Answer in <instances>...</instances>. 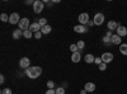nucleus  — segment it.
<instances>
[{"instance_id": "obj_1", "label": "nucleus", "mask_w": 127, "mask_h": 94, "mask_svg": "<svg viewBox=\"0 0 127 94\" xmlns=\"http://www.w3.org/2000/svg\"><path fill=\"white\" fill-rule=\"evenodd\" d=\"M42 74V69L39 66H31L26 70V75L29 79H37Z\"/></svg>"}, {"instance_id": "obj_2", "label": "nucleus", "mask_w": 127, "mask_h": 94, "mask_svg": "<svg viewBox=\"0 0 127 94\" xmlns=\"http://www.w3.org/2000/svg\"><path fill=\"white\" fill-rule=\"evenodd\" d=\"M18 27H19V29H22V31L29 29V27H31L29 19L28 18H22V19H20V22H19V24H18Z\"/></svg>"}, {"instance_id": "obj_3", "label": "nucleus", "mask_w": 127, "mask_h": 94, "mask_svg": "<svg viewBox=\"0 0 127 94\" xmlns=\"http://www.w3.org/2000/svg\"><path fill=\"white\" fill-rule=\"evenodd\" d=\"M43 6H45V3H43V1H41V0H36L34 4H33V10H34V13H37V14L42 13Z\"/></svg>"}, {"instance_id": "obj_4", "label": "nucleus", "mask_w": 127, "mask_h": 94, "mask_svg": "<svg viewBox=\"0 0 127 94\" xmlns=\"http://www.w3.org/2000/svg\"><path fill=\"white\" fill-rule=\"evenodd\" d=\"M93 22H94L95 26H102L104 23V14L97 13V14L94 15V18H93Z\"/></svg>"}, {"instance_id": "obj_5", "label": "nucleus", "mask_w": 127, "mask_h": 94, "mask_svg": "<svg viewBox=\"0 0 127 94\" xmlns=\"http://www.w3.org/2000/svg\"><path fill=\"white\" fill-rule=\"evenodd\" d=\"M100 57H102V61L104 62V64H109V62L113 61V57H114V56H113L112 52H104Z\"/></svg>"}, {"instance_id": "obj_6", "label": "nucleus", "mask_w": 127, "mask_h": 94, "mask_svg": "<svg viewBox=\"0 0 127 94\" xmlns=\"http://www.w3.org/2000/svg\"><path fill=\"white\" fill-rule=\"evenodd\" d=\"M20 19H22V18L19 17L18 13H12V14L9 15V23L10 24H19Z\"/></svg>"}, {"instance_id": "obj_7", "label": "nucleus", "mask_w": 127, "mask_h": 94, "mask_svg": "<svg viewBox=\"0 0 127 94\" xmlns=\"http://www.w3.org/2000/svg\"><path fill=\"white\" fill-rule=\"evenodd\" d=\"M78 20H79V23H80L81 26L88 24V22L90 20V19H89V14H88V13H81V14H79Z\"/></svg>"}, {"instance_id": "obj_8", "label": "nucleus", "mask_w": 127, "mask_h": 94, "mask_svg": "<svg viewBox=\"0 0 127 94\" xmlns=\"http://www.w3.org/2000/svg\"><path fill=\"white\" fill-rule=\"evenodd\" d=\"M29 64H31V60L28 57H22V59H20V61H19V66L22 67V69H26V70L28 67H31Z\"/></svg>"}, {"instance_id": "obj_9", "label": "nucleus", "mask_w": 127, "mask_h": 94, "mask_svg": "<svg viewBox=\"0 0 127 94\" xmlns=\"http://www.w3.org/2000/svg\"><path fill=\"white\" fill-rule=\"evenodd\" d=\"M111 43L112 45H122V37H120L117 33H116V34H113L112 36V38H111Z\"/></svg>"}, {"instance_id": "obj_10", "label": "nucleus", "mask_w": 127, "mask_h": 94, "mask_svg": "<svg viewBox=\"0 0 127 94\" xmlns=\"http://www.w3.org/2000/svg\"><path fill=\"white\" fill-rule=\"evenodd\" d=\"M116 32H117V34L120 37H125V36H127V28L125 26H118V28H117Z\"/></svg>"}, {"instance_id": "obj_11", "label": "nucleus", "mask_w": 127, "mask_h": 94, "mask_svg": "<svg viewBox=\"0 0 127 94\" xmlns=\"http://www.w3.org/2000/svg\"><path fill=\"white\" fill-rule=\"evenodd\" d=\"M118 23L116 22V20H109V22L107 23V27H108V31H117L118 28Z\"/></svg>"}, {"instance_id": "obj_12", "label": "nucleus", "mask_w": 127, "mask_h": 94, "mask_svg": "<svg viewBox=\"0 0 127 94\" xmlns=\"http://www.w3.org/2000/svg\"><path fill=\"white\" fill-rule=\"evenodd\" d=\"M84 89L87 90V93L89 92V93H93L94 90H95V84L94 83H92V81H88L85 85H84Z\"/></svg>"}, {"instance_id": "obj_13", "label": "nucleus", "mask_w": 127, "mask_h": 94, "mask_svg": "<svg viewBox=\"0 0 127 94\" xmlns=\"http://www.w3.org/2000/svg\"><path fill=\"white\" fill-rule=\"evenodd\" d=\"M41 29H42V27L38 24V22L32 23V24H31V27H29V31H32L33 33H37V32H39Z\"/></svg>"}, {"instance_id": "obj_14", "label": "nucleus", "mask_w": 127, "mask_h": 94, "mask_svg": "<svg viewBox=\"0 0 127 94\" xmlns=\"http://www.w3.org/2000/svg\"><path fill=\"white\" fill-rule=\"evenodd\" d=\"M74 31H75L76 33H80V34H81V33H85L88 29H87V27H85V26L78 24V26H75V27H74Z\"/></svg>"}, {"instance_id": "obj_15", "label": "nucleus", "mask_w": 127, "mask_h": 94, "mask_svg": "<svg viewBox=\"0 0 127 94\" xmlns=\"http://www.w3.org/2000/svg\"><path fill=\"white\" fill-rule=\"evenodd\" d=\"M80 60H81L80 51H78V52H74V54L71 55V61H72V62H79Z\"/></svg>"}, {"instance_id": "obj_16", "label": "nucleus", "mask_w": 127, "mask_h": 94, "mask_svg": "<svg viewBox=\"0 0 127 94\" xmlns=\"http://www.w3.org/2000/svg\"><path fill=\"white\" fill-rule=\"evenodd\" d=\"M22 36H23V31L22 29H15L13 32V38L14 39H19Z\"/></svg>"}, {"instance_id": "obj_17", "label": "nucleus", "mask_w": 127, "mask_h": 94, "mask_svg": "<svg viewBox=\"0 0 127 94\" xmlns=\"http://www.w3.org/2000/svg\"><path fill=\"white\" fill-rule=\"evenodd\" d=\"M84 60H85L87 64H93L94 60H95V57H94L92 54H87V55H85V57H84Z\"/></svg>"}, {"instance_id": "obj_18", "label": "nucleus", "mask_w": 127, "mask_h": 94, "mask_svg": "<svg viewBox=\"0 0 127 94\" xmlns=\"http://www.w3.org/2000/svg\"><path fill=\"white\" fill-rule=\"evenodd\" d=\"M51 26H45V27H42V29H41V32H42V34H48V33H51Z\"/></svg>"}, {"instance_id": "obj_19", "label": "nucleus", "mask_w": 127, "mask_h": 94, "mask_svg": "<svg viewBox=\"0 0 127 94\" xmlns=\"http://www.w3.org/2000/svg\"><path fill=\"white\" fill-rule=\"evenodd\" d=\"M23 37H24V38H27V39H29V38L33 37V32H32V31H29V29L23 31Z\"/></svg>"}, {"instance_id": "obj_20", "label": "nucleus", "mask_w": 127, "mask_h": 94, "mask_svg": "<svg viewBox=\"0 0 127 94\" xmlns=\"http://www.w3.org/2000/svg\"><path fill=\"white\" fill-rule=\"evenodd\" d=\"M120 52H121L122 55L127 56V43H122V45L120 46Z\"/></svg>"}, {"instance_id": "obj_21", "label": "nucleus", "mask_w": 127, "mask_h": 94, "mask_svg": "<svg viewBox=\"0 0 127 94\" xmlns=\"http://www.w3.org/2000/svg\"><path fill=\"white\" fill-rule=\"evenodd\" d=\"M38 24H39L41 27L47 26V19H46V18H41V19H38Z\"/></svg>"}, {"instance_id": "obj_22", "label": "nucleus", "mask_w": 127, "mask_h": 94, "mask_svg": "<svg viewBox=\"0 0 127 94\" xmlns=\"http://www.w3.org/2000/svg\"><path fill=\"white\" fill-rule=\"evenodd\" d=\"M55 90H56V94H65V88L64 87H59Z\"/></svg>"}, {"instance_id": "obj_23", "label": "nucleus", "mask_w": 127, "mask_h": 94, "mask_svg": "<svg viewBox=\"0 0 127 94\" xmlns=\"http://www.w3.org/2000/svg\"><path fill=\"white\" fill-rule=\"evenodd\" d=\"M0 20H1V22H8V20H9V17H8V14L3 13L1 15H0Z\"/></svg>"}, {"instance_id": "obj_24", "label": "nucleus", "mask_w": 127, "mask_h": 94, "mask_svg": "<svg viewBox=\"0 0 127 94\" xmlns=\"http://www.w3.org/2000/svg\"><path fill=\"white\" fill-rule=\"evenodd\" d=\"M76 46H78L79 50H83L84 47H85V42H84V41H79V42L76 43Z\"/></svg>"}, {"instance_id": "obj_25", "label": "nucleus", "mask_w": 127, "mask_h": 94, "mask_svg": "<svg viewBox=\"0 0 127 94\" xmlns=\"http://www.w3.org/2000/svg\"><path fill=\"white\" fill-rule=\"evenodd\" d=\"M47 88H48V89H54V88H55V81L48 80V81H47Z\"/></svg>"}, {"instance_id": "obj_26", "label": "nucleus", "mask_w": 127, "mask_h": 94, "mask_svg": "<svg viewBox=\"0 0 127 94\" xmlns=\"http://www.w3.org/2000/svg\"><path fill=\"white\" fill-rule=\"evenodd\" d=\"M102 41L104 42V45H109V43H111V37H107V36H104Z\"/></svg>"}, {"instance_id": "obj_27", "label": "nucleus", "mask_w": 127, "mask_h": 94, "mask_svg": "<svg viewBox=\"0 0 127 94\" xmlns=\"http://www.w3.org/2000/svg\"><path fill=\"white\" fill-rule=\"evenodd\" d=\"M70 51H72V54H74V52H78L79 48H78L76 45H70Z\"/></svg>"}, {"instance_id": "obj_28", "label": "nucleus", "mask_w": 127, "mask_h": 94, "mask_svg": "<svg viewBox=\"0 0 127 94\" xmlns=\"http://www.w3.org/2000/svg\"><path fill=\"white\" fill-rule=\"evenodd\" d=\"M12 93H13L12 89H9V88H5V89L1 90V94H12Z\"/></svg>"}, {"instance_id": "obj_29", "label": "nucleus", "mask_w": 127, "mask_h": 94, "mask_svg": "<svg viewBox=\"0 0 127 94\" xmlns=\"http://www.w3.org/2000/svg\"><path fill=\"white\" fill-rule=\"evenodd\" d=\"M102 62H103V61H102V57H95V60H94V64H97V65L99 66V65L102 64Z\"/></svg>"}, {"instance_id": "obj_30", "label": "nucleus", "mask_w": 127, "mask_h": 94, "mask_svg": "<svg viewBox=\"0 0 127 94\" xmlns=\"http://www.w3.org/2000/svg\"><path fill=\"white\" fill-rule=\"evenodd\" d=\"M105 69H107V64H104V62H102V64L99 65V70H102V71H104Z\"/></svg>"}, {"instance_id": "obj_31", "label": "nucleus", "mask_w": 127, "mask_h": 94, "mask_svg": "<svg viewBox=\"0 0 127 94\" xmlns=\"http://www.w3.org/2000/svg\"><path fill=\"white\" fill-rule=\"evenodd\" d=\"M42 37V32H41V31H39V32H37V33H34V38L36 39H39Z\"/></svg>"}, {"instance_id": "obj_32", "label": "nucleus", "mask_w": 127, "mask_h": 94, "mask_svg": "<svg viewBox=\"0 0 127 94\" xmlns=\"http://www.w3.org/2000/svg\"><path fill=\"white\" fill-rule=\"evenodd\" d=\"M46 94H56V90L55 89H47Z\"/></svg>"}, {"instance_id": "obj_33", "label": "nucleus", "mask_w": 127, "mask_h": 94, "mask_svg": "<svg viewBox=\"0 0 127 94\" xmlns=\"http://www.w3.org/2000/svg\"><path fill=\"white\" fill-rule=\"evenodd\" d=\"M4 83H5V76L0 75V84H4Z\"/></svg>"}, {"instance_id": "obj_34", "label": "nucleus", "mask_w": 127, "mask_h": 94, "mask_svg": "<svg viewBox=\"0 0 127 94\" xmlns=\"http://www.w3.org/2000/svg\"><path fill=\"white\" fill-rule=\"evenodd\" d=\"M26 5H31V4H34V1H32V0H26Z\"/></svg>"}, {"instance_id": "obj_35", "label": "nucleus", "mask_w": 127, "mask_h": 94, "mask_svg": "<svg viewBox=\"0 0 127 94\" xmlns=\"http://www.w3.org/2000/svg\"><path fill=\"white\" fill-rule=\"evenodd\" d=\"M88 26H89V27H92V26H95V24H94L93 20H89V22H88Z\"/></svg>"}, {"instance_id": "obj_36", "label": "nucleus", "mask_w": 127, "mask_h": 94, "mask_svg": "<svg viewBox=\"0 0 127 94\" xmlns=\"http://www.w3.org/2000/svg\"><path fill=\"white\" fill-rule=\"evenodd\" d=\"M80 94H87V90H85V89H83V90H80Z\"/></svg>"}]
</instances>
